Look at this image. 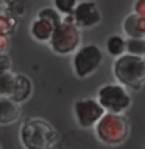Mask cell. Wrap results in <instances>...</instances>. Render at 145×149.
<instances>
[{
  "label": "cell",
  "mask_w": 145,
  "mask_h": 149,
  "mask_svg": "<svg viewBox=\"0 0 145 149\" xmlns=\"http://www.w3.org/2000/svg\"><path fill=\"white\" fill-rule=\"evenodd\" d=\"M0 149H2V146H0Z\"/></svg>",
  "instance_id": "cell-22"
},
{
  "label": "cell",
  "mask_w": 145,
  "mask_h": 149,
  "mask_svg": "<svg viewBox=\"0 0 145 149\" xmlns=\"http://www.w3.org/2000/svg\"><path fill=\"white\" fill-rule=\"evenodd\" d=\"M77 2L78 0H55L53 6H55V9L61 14V16L65 17V16H72Z\"/></svg>",
  "instance_id": "cell-18"
},
{
  "label": "cell",
  "mask_w": 145,
  "mask_h": 149,
  "mask_svg": "<svg viewBox=\"0 0 145 149\" xmlns=\"http://www.w3.org/2000/svg\"><path fill=\"white\" fill-rule=\"evenodd\" d=\"M17 26V19L9 16V14L0 13V36L8 37L16 31Z\"/></svg>",
  "instance_id": "cell-14"
},
{
  "label": "cell",
  "mask_w": 145,
  "mask_h": 149,
  "mask_svg": "<svg viewBox=\"0 0 145 149\" xmlns=\"http://www.w3.org/2000/svg\"><path fill=\"white\" fill-rule=\"evenodd\" d=\"M101 62H103V51L100 50V47L95 44H86L81 45L73 53L72 68L73 73L83 79L95 73L100 68Z\"/></svg>",
  "instance_id": "cell-6"
},
{
  "label": "cell",
  "mask_w": 145,
  "mask_h": 149,
  "mask_svg": "<svg viewBox=\"0 0 145 149\" xmlns=\"http://www.w3.org/2000/svg\"><path fill=\"white\" fill-rule=\"evenodd\" d=\"M53 30H55V26L49 20L41 19V17H36L30 26V33H31L33 39L37 42H42V44H45V42L49 44L50 37L53 34Z\"/></svg>",
  "instance_id": "cell-12"
},
{
  "label": "cell",
  "mask_w": 145,
  "mask_h": 149,
  "mask_svg": "<svg viewBox=\"0 0 145 149\" xmlns=\"http://www.w3.org/2000/svg\"><path fill=\"white\" fill-rule=\"evenodd\" d=\"M112 74L117 84L126 90H140L145 82V59L126 53L122 54L112 64Z\"/></svg>",
  "instance_id": "cell-2"
},
{
  "label": "cell",
  "mask_w": 145,
  "mask_h": 149,
  "mask_svg": "<svg viewBox=\"0 0 145 149\" xmlns=\"http://www.w3.org/2000/svg\"><path fill=\"white\" fill-rule=\"evenodd\" d=\"M95 137L106 146H119L128 138L130 135V123L125 115L106 113L98 120L94 126Z\"/></svg>",
  "instance_id": "cell-3"
},
{
  "label": "cell",
  "mask_w": 145,
  "mask_h": 149,
  "mask_svg": "<svg viewBox=\"0 0 145 149\" xmlns=\"http://www.w3.org/2000/svg\"><path fill=\"white\" fill-rule=\"evenodd\" d=\"M73 115L77 123L84 129L94 127L98 120L105 115V110L100 107L95 98H81L73 104Z\"/></svg>",
  "instance_id": "cell-7"
},
{
  "label": "cell",
  "mask_w": 145,
  "mask_h": 149,
  "mask_svg": "<svg viewBox=\"0 0 145 149\" xmlns=\"http://www.w3.org/2000/svg\"><path fill=\"white\" fill-rule=\"evenodd\" d=\"M49 45L53 53L61 56L75 53L81 47V31L73 25L72 16L63 17V22L53 30Z\"/></svg>",
  "instance_id": "cell-4"
},
{
  "label": "cell",
  "mask_w": 145,
  "mask_h": 149,
  "mask_svg": "<svg viewBox=\"0 0 145 149\" xmlns=\"http://www.w3.org/2000/svg\"><path fill=\"white\" fill-rule=\"evenodd\" d=\"M123 33L128 36V39H144L145 36V17H140L137 14H128L123 19Z\"/></svg>",
  "instance_id": "cell-10"
},
{
  "label": "cell",
  "mask_w": 145,
  "mask_h": 149,
  "mask_svg": "<svg viewBox=\"0 0 145 149\" xmlns=\"http://www.w3.org/2000/svg\"><path fill=\"white\" fill-rule=\"evenodd\" d=\"M20 116V106L9 98L0 96V124H11Z\"/></svg>",
  "instance_id": "cell-11"
},
{
  "label": "cell",
  "mask_w": 145,
  "mask_h": 149,
  "mask_svg": "<svg viewBox=\"0 0 145 149\" xmlns=\"http://www.w3.org/2000/svg\"><path fill=\"white\" fill-rule=\"evenodd\" d=\"M133 14H137V16H140V17H145V3H144V0L133 2Z\"/></svg>",
  "instance_id": "cell-20"
},
{
  "label": "cell",
  "mask_w": 145,
  "mask_h": 149,
  "mask_svg": "<svg viewBox=\"0 0 145 149\" xmlns=\"http://www.w3.org/2000/svg\"><path fill=\"white\" fill-rule=\"evenodd\" d=\"M72 20H73V25L80 31L98 25L101 20V13L98 9V5L95 2H89V0L77 2L75 9L72 13Z\"/></svg>",
  "instance_id": "cell-8"
},
{
  "label": "cell",
  "mask_w": 145,
  "mask_h": 149,
  "mask_svg": "<svg viewBox=\"0 0 145 149\" xmlns=\"http://www.w3.org/2000/svg\"><path fill=\"white\" fill-rule=\"evenodd\" d=\"M106 51L108 54H111L115 59L120 58L122 54H125V37L120 34L109 36L106 40Z\"/></svg>",
  "instance_id": "cell-13"
},
{
  "label": "cell",
  "mask_w": 145,
  "mask_h": 149,
  "mask_svg": "<svg viewBox=\"0 0 145 149\" xmlns=\"http://www.w3.org/2000/svg\"><path fill=\"white\" fill-rule=\"evenodd\" d=\"M11 72V59L8 54H0V73Z\"/></svg>",
  "instance_id": "cell-19"
},
{
  "label": "cell",
  "mask_w": 145,
  "mask_h": 149,
  "mask_svg": "<svg viewBox=\"0 0 145 149\" xmlns=\"http://www.w3.org/2000/svg\"><path fill=\"white\" fill-rule=\"evenodd\" d=\"M9 48V39L8 37L0 36V54H5Z\"/></svg>",
  "instance_id": "cell-21"
},
{
  "label": "cell",
  "mask_w": 145,
  "mask_h": 149,
  "mask_svg": "<svg viewBox=\"0 0 145 149\" xmlns=\"http://www.w3.org/2000/svg\"><path fill=\"white\" fill-rule=\"evenodd\" d=\"M14 76H16V73H11V72L0 73V96L2 98L11 96L13 87H14Z\"/></svg>",
  "instance_id": "cell-15"
},
{
  "label": "cell",
  "mask_w": 145,
  "mask_h": 149,
  "mask_svg": "<svg viewBox=\"0 0 145 149\" xmlns=\"http://www.w3.org/2000/svg\"><path fill=\"white\" fill-rule=\"evenodd\" d=\"M95 100L106 113H117V115H123V112L128 110L131 102H133L130 92L117 82L101 86L97 92Z\"/></svg>",
  "instance_id": "cell-5"
},
{
  "label": "cell",
  "mask_w": 145,
  "mask_h": 149,
  "mask_svg": "<svg viewBox=\"0 0 145 149\" xmlns=\"http://www.w3.org/2000/svg\"><path fill=\"white\" fill-rule=\"evenodd\" d=\"M33 93V82L31 79L25 76V74L17 73L14 76V87H13V93L9 96V100H13L14 102H17L19 106L22 102H25Z\"/></svg>",
  "instance_id": "cell-9"
},
{
  "label": "cell",
  "mask_w": 145,
  "mask_h": 149,
  "mask_svg": "<svg viewBox=\"0 0 145 149\" xmlns=\"http://www.w3.org/2000/svg\"><path fill=\"white\" fill-rule=\"evenodd\" d=\"M19 140L25 149H53L59 140V134L49 121L27 118L19 129Z\"/></svg>",
  "instance_id": "cell-1"
},
{
  "label": "cell",
  "mask_w": 145,
  "mask_h": 149,
  "mask_svg": "<svg viewBox=\"0 0 145 149\" xmlns=\"http://www.w3.org/2000/svg\"><path fill=\"white\" fill-rule=\"evenodd\" d=\"M36 17H41V19H45V20H49L55 28L58 26L61 22H63V16H61V14L56 11L55 8H51V6H49V8H42L41 11L37 13Z\"/></svg>",
  "instance_id": "cell-17"
},
{
  "label": "cell",
  "mask_w": 145,
  "mask_h": 149,
  "mask_svg": "<svg viewBox=\"0 0 145 149\" xmlns=\"http://www.w3.org/2000/svg\"><path fill=\"white\" fill-rule=\"evenodd\" d=\"M125 53L131 54V56L144 58L145 40L144 39H125Z\"/></svg>",
  "instance_id": "cell-16"
}]
</instances>
